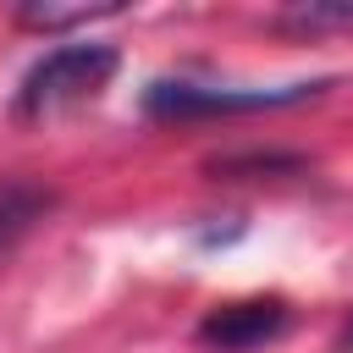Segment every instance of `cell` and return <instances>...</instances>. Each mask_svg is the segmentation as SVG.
Listing matches in <instances>:
<instances>
[{"label": "cell", "mask_w": 353, "mask_h": 353, "mask_svg": "<svg viewBox=\"0 0 353 353\" xmlns=\"http://www.w3.org/2000/svg\"><path fill=\"white\" fill-rule=\"evenodd\" d=\"M121 55L116 44H55L50 55H39L28 72H22V88H17V116L22 121H39V116H55L66 105H83L94 94H105V83L116 77Z\"/></svg>", "instance_id": "obj_1"}, {"label": "cell", "mask_w": 353, "mask_h": 353, "mask_svg": "<svg viewBox=\"0 0 353 353\" xmlns=\"http://www.w3.org/2000/svg\"><path fill=\"white\" fill-rule=\"evenodd\" d=\"M336 353H353V320L342 325V336H336Z\"/></svg>", "instance_id": "obj_7"}, {"label": "cell", "mask_w": 353, "mask_h": 353, "mask_svg": "<svg viewBox=\"0 0 353 353\" xmlns=\"http://www.w3.org/2000/svg\"><path fill=\"white\" fill-rule=\"evenodd\" d=\"M121 6H72V11H61V6H22L17 11V22L22 28H33V33H61V28H77V22H99V17H116Z\"/></svg>", "instance_id": "obj_5"}, {"label": "cell", "mask_w": 353, "mask_h": 353, "mask_svg": "<svg viewBox=\"0 0 353 353\" xmlns=\"http://www.w3.org/2000/svg\"><path fill=\"white\" fill-rule=\"evenodd\" d=\"M281 28H303V33H320V28H353V6H287L276 17Z\"/></svg>", "instance_id": "obj_6"}, {"label": "cell", "mask_w": 353, "mask_h": 353, "mask_svg": "<svg viewBox=\"0 0 353 353\" xmlns=\"http://www.w3.org/2000/svg\"><path fill=\"white\" fill-rule=\"evenodd\" d=\"M325 83H287V88H204V83H149L143 88V110L160 121H193V116H243V110H281V105H303L314 99Z\"/></svg>", "instance_id": "obj_2"}, {"label": "cell", "mask_w": 353, "mask_h": 353, "mask_svg": "<svg viewBox=\"0 0 353 353\" xmlns=\"http://www.w3.org/2000/svg\"><path fill=\"white\" fill-rule=\"evenodd\" d=\"M287 331V303L281 298H243V303H221L199 320V342L215 353H248L265 347L270 336Z\"/></svg>", "instance_id": "obj_3"}, {"label": "cell", "mask_w": 353, "mask_h": 353, "mask_svg": "<svg viewBox=\"0 0 353 353\" xmlns=\"http://www.w3.org/2000/svg\"><path fill=\"white\" fill-rule=\"evenodd\" d=\"M55 210V193L28 176H0V259L17 254V243Z\"/></svg>", "instance_id": "obj_4"}]
</instances>
